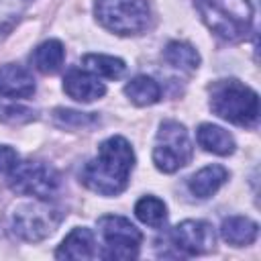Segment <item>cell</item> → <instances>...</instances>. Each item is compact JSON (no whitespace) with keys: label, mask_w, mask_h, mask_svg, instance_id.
I'll use <instances>...</instances> for the list:
<instances>
[{"label":"cell","mask_w":261,"mask_h":261,"mask_svg":"<svg viewBox=\"0 0 261 261\" xmlns=\"http://www.w3.org/2000/svg\"><path fill=\"white\" fill-rule=\"evenodd\" d=\"M133 167L135 151L130 143L124 137L114 135L102 141L98 155L82 167L80 181L100 196H118L126 190Z\"/></svg>","instance_id":"obj_1"},{"label":"cell","mask_w":261,"mask_h":261,"mask_svg":"<svg viewBox=\"0 0 261 261\" xmlns=\"http://www.w3.org/2000/svg\"><path fill=\"white\" fill-rule=\"evenodd\" d=\"M210 110L230 124L253 128L259 120V96L239 80H218L210 86Z\"/></svg>","instance_id":"obj_2"},{"label":"cell","mask_w":261,"mask_h":261,"mask_svg":"<svg viewBox=\"0 0 261 261\" xmlns=\"http://www.w3.org/2000/svg\"><path fill=\"white\" fill-rule=\"evenodd\" d=\"M204 24L224 41H243L253 27L249 0H194Z\"/></svg>","instance_id":"obj_3"},{"label":"cell","mask_w":261,"mask_h":261,"mask_svg":"<svg viewBox=\"0 0 261 261\" xmlns=\"http://www.w3.org/2000/svg\"><path fill=\"white\" fill-rule=\"evenodd\" d=\"M96 20L120 37L141 35L151 27V6L147 0H96Z\"/></svg>","instance_id":"obj_4"},{"label":"cell","mask_w":261,"mask_h":261,"mask_svg":"<svg viewBox=\"0 0 261 261\" xmlns=\"http://www.w3.org/2000/svg\"><path fill=\"white\" fill-rule=\"evenodd\" d=\"M63 220V210L49 200H37L29 204H20L12 214V232L27 241L37 243L51 237Z\"/></svg>","instance_id":"obj_5"},{"label":"cell","mask_w":261,"mask_h":261,"mask_svg":"<svg viewBox=\"0 0 261 261\" xmlns=\"http://www.w3.org/2000/svg\"><path fill=\"white\" fill-rule=\"evenodd\" d=\"M192 153L194 149L186 126L177 120H163L159 124L153 147L155 167L163 173H173L190 163Z\"/></svg>","instance_id":"obj_6"},{"label":"cell","mask_w":261,"mask_h":261,"mask_svg":"<svg viewBox=\"0 0 261 261\" xmlns=\"http://www.w3.org/2000/svg\"><path fill=\"white\" fill-rule=\"evenodd\" d=\"M8 186L12 192L22 196H33L37 200H51L61 186L59 171L43 161H18L8 173Z\"/></svg>","instance_id":"obj_7"},{"label":"cell","mask_w":261,"mask_h":261,"mask_svg":"<svg viewBox=\"0 0 261 261\" xmlns=\"http://www.w3.org/2000/svg\"><path fill=\"white\" fill-rule=\"evenodd\" d=\"M98 228L102 232V257L104 259H135L143 241L141 230L124 216L106 214L98 218Z\"/></svg>","instance_id":"obj_8"},{"label":"cell","mask_w":261,"mask_h":261,"mask_svg":"<svg viewBox=\"0 0 261 261\" xmlns=\"http://www.w3.org/2000/svg\"><path fill=\"white\" fill-rule=\"evenodd\" d=\"M171 241L184 255H204L214 249V228L206 220H184L173 226Z\"/></svg>","instance_id":"obj_9"},{"label":"cell","mask_w":261,"mask_h":261,"mask_svg":"<svg viewBox=\"0 0 261 261\" xmlns=\"http://www.w3.org/2000/svg\"><path fill=\"white\" fill-rule=\"evenodd\" d=\"M63 92L77 102H94L106 94V86L88 69H69L63 77Z\"/></svg>","instance_id":"obj_10"},{"label":"cell","mask_w":261,"mask_h":261,"mask_svg":"<svg viewBox=\"0 0 261 261\" xmlns=\"http://www.w3.org/2000/svg\"><path fill=\"white\" fill-rule=\"evenodd\" d=\"M35 80L24 67L16 63H6L0 67V96L29 98L35 94Z\"/></svg>","instance_id":"obj_11"},{"label":"cell","mask_w":261,"mask_h":261,"mask_svg":"<svg viewBox=\"0 0 261 261\" xmlns=\"http://www.w3.org/2000/svg\"><path fill=\"white\" fill-rule=\"evenodd\" d=\"M96 255V241H94V232L86 226H77L73 228L57 247L55 257L57 259H77V261H86L92 259Z\"/></svg>","instance_id":"obj_12"},{"label":"cell","mask_w":261,"mask_h":261,"mask_svg":"<svg viewBox=\"0 0 261 261\" xmlns=\"http://www.w3.org/2000/svg\"><path fill=\"white\" fill-rule=\"evenodd\" d=\"M228 179V169L222 167V165H206L202 167L200 171H196L190 181H188V188L190 192L196 196V198H210L212 194H216Z\"/></svg>","instance_id":"obj_13"},{"label":"cell","mask_w":261,"mask_h":261,"mask_svg":"<svg viewBox=\"0 0 261 261\" xmlns=\"http://www.w3.org/2000/svg\"><path fill=\"white\" fill-rule=\"evenodd\" d=\"M196 139H198V145L208 151V153H214V155H230L234 153L237 149V143L232 139V135L228 130H224L222 126H216V124H210V122H204L198 126L196 130Z\"/></svg>","instance_id":"obj_14"},{"label":"cell","mask_w":261,"mask_h":261,"mask_svg":"<svg viewBox=\"0 0 261 261\" xmlns=\"http://www.w3.org/2000/svg\"><path fill=\"white\" fill-rule=\"evenodd\" d=\"M220 234L232 247H247L255 243L259 234V224L247 216H228L220 224Z\"/></svg>","instance_id":"obj_15"},{"label":"cell","mask_w":261,"mask_h":261,"mask_svg":"<svg viewBox=\"0 0 261 261\" xmlns=\"http://www.w3.org/2000/svg\"><path fill=\"white\" fill-rule=\"evenodd\" d=\"M65 61V49H63V43L57 41V39H49V41H43L33 53H31V63L37 71L41 73H57L61 69Z\"/></svg>","instance_id":"obj_16"},{"label":"cell","mask_w":261,"mask_h":261,"mask_svg":"<svg viewBox=\"0 0 261 261\" xmlns=\"http://www.w3.org/2000/svg\"><path fill=\"white\" fill-rule=\"evenodd\" d=\"M124 94L135 106H151L161 100V86L149 75H137L124 86Z\"/></svg>","instance_id":"obj_17"},{"label":"cell","mask_w":261,"mask_h":261,"mask_svg":"<svg viewBox=\"0 0 261 261\" xmlns=\"http://www.w3.org/2000/svg\"><path fill=\"white\" fill-rule=\"evenodd\" d=\"M84 69L92 71L98 77H106V80H118L124 75L126 65L122 59L112 57V55H102V53H88L82 59Z\"/></svg>","instance_id":"obj_18"},{"label":"cell","mask_w":261,"mask_h":261,"mask_svg":"<svg viewBox=\"0 0 261 261\" xmlns=\"http://www.w3.org/2000/svg\"><path fill=\"white\" fill-rule=\"evenodd\" d=\"M163 59L169 65L186 71H194L200 65V53L186 41H169L163 49Z\"/></svg>","instance_id":"obj_19"},{"label":"cell","mask_w":261,"mask_h":261,"mask_svg":"<svg viewBox=\"0 0 261 261\" xmlns=\"http://www.w3.org/2000/svg\"><path fill=\"white\" fill-rule=\"evenodd\" d=\"M135 214L143 224H147L151 228H161L167 220V206L163 200H159L155 196H143L135 204Z\"/></svg>","instance_id":"obj_20"},{"label":"cell","mask_w":261,"mask_h":261,"mask_svg":"<svg viewBox=\"0 0 261 261\" xmlns=\"http://www.w3.org/2000/svg\"><path fill=\"white\" fill-rule=\"evenodd\" d=\"M53 122L59 128L82 130V128L96 126L100 122V118L94 112H80V110H71V108H55L53 110Z\"/></svg>","instance_id":"obj_21"},{"label":"cell","mask_w":261,"mask_h":261,"mask_svg":"<svg viewBox=\"0 0 261 261\" xmlns=\"http://www.w3.org/2000/svg\"><path fill=\"white\" fill-rule=\"evenodd\" d=\"M27 0H0V41L18 24Z\"/></svg>","instance_id":"obj_22"},{"label":"cell","mask_w":261,"mask_h":261,"mask_svg":"<svg viewBox=\"0 0 261 261\" xmlns=\"http://www.w3.org/2000/svg\"><path fill=\"white\" fill-rule=\"evenodd\" d=\"M37 118V112L20 104H0V120L8 124H24Z\"/></svg>","instance_id":"obj_23"},{"label":"cell","mask_w":261,"mask_h":261,"mask_svg":"<svg viewBox=\"0 0 261 261\" xmlns=\"http://www.w3.org/2000/svg\"><path fill=\"white\" fill-rule=\"evenodd\" d=\"M18 163V153L8 147V145H0V173H10Z\"/></svg>","instance_id":"obj_24"}]
</instances>
